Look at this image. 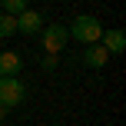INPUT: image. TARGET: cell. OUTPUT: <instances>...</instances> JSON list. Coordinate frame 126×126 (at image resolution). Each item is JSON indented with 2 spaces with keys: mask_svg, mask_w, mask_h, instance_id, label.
I'll list each match as a JSON object with an SVG mask.
<instances>
[{
  "mask_svg": "<svg viewBox=\"0 0 126 126\" xmlns=\"http://www.w3.org/2000/svg\"><path fill=\"white\" fill-rule=\"evenodd\" d=\"M10 33H17V17L13 13H3L0 17V37H10Z\"/></svg>",
  "mask_w": 126,
  "mask_h": 126,
  "instance_id": "obj_8",
  "label": "cell"
},
{
  "mask_svg": "<svg viewBox=\"0 0 126 126\" xmlns=\"http://www.w3.org/2000/svg\"><path fill=\"white\" fill-rule=\"evenodd\" d=\"M57 53H47V57H43V70H47V73H53V70H57Z\"/></svg>",
  "mask_w": 126,
  "mask_h": 126,
  "instance_id": "obj_10",
  "label": "cell"
},
{
  "mask_svg": "<svg viewBox=\"0 0 126 126\" xmlns=\"http://www.w3.org/2000/svg\"><path fill=\"white\" fill-rule=\"evenodd\" d=\"M66 33H70V37H76L80 43H100V37H103V23L93 17V13H80Z\"/></svg>",
  "mask_w": 126,
  "mask_h": 126,
  "instance_id": "obj_1",
  "label": "cell"
},
{
  "mask_svg": "<svg viewBox=\"0 0 126 126\" xmlns=\"http://www.w3.org/2000/svg\"><path fill=\"white\" fill-rule=\"evenodd\" d=\"M23 100H27V86L20 83V76H0V103L10 110L20 106Z\"/></svg>",
  "mask_w": 126,
  "mask_h": 126,
  "instance_id": "obj_2",
  "label": "cell"
},
{
  "mask_svg": "<svg viewBox=\"0 0 126 126\" xmlns=\"http://www.w3.org/2000/svg\"><path fill=\"white\" fill-rule=\"evenodd\" d=\"M0 7H3V13H13L17 17L20 10H27V0H0Z\"/></svg>",
  "mask_w": 126,
  "mask_h": 126,
  "instance_id": "obj_9",
  "label": "cell"
},
{
  "mask_svg": "<svg viewBox=\"0 0 126 126\" xmlns=\"http://www.w3.org/2000/svg\"><path fill=\"white\" fill-rule=\"evenodd\" d=\"M66 40H70L66 27H60V23L43 27V50H47V53H60L63 47H66Z\"/></svg>",
  "mask_w": 126,
  "mask_h": 126,
  "instance_id": "obj_3",
  "label": "cell"
},
{
  "mask_svg": "<svg viewBox=\"0 0 126 126\" xmlns=\"http://www.w3.org/2000/svg\"><path fill=\"white\" fill-rule=\"evenodd\" d=\"M106 60H110V53H106V47H103V43H90L86 53H83V63H86V66H93V70L106 66Z\"/></svg>",
  "mask_w": 126,
  "mask_h": 126,
  "instance_id": "obj_6",
  "label": "cell"
},
{
  "mask_svg": "<svg viewBox=\"0 0 126 126\" xmlns=\"http://www.w3.org/2000/svg\"><path fill=\"white\" fill-rule=\"evenodd\" d=\"M3 120H7V106L0 103V123H3Z\"/></svg>",
  "mask_w": 126,
  "mask_h": 126,
  "instance_id": "obj_11",
  "label": "cell"
},
{
  "mask_svg": "<svg viewBox=\"0 0 126 126\" xmlns=\"http://www.w3.org/2000/svg\"><path fill=\"white\" fill-rule=\"evenodd\" d=\"M17 30H20V33H37V30H43V17H40L37 10L27 7V10L17 13Z\"/></svg>",
  "mask_w": 126,
  "mask_h": 126,
  "instance_id": "obj_4",
  "label": "cell"
},
{
  "mask_svg": "<svg viewBox=\"0 0 126 126\" xmlns=\"http://www.w3.org/2000/svg\"><path fill=\"white\" fill-rule=\"evenodd\" d=\"M100 43L106 47V53H110V57H120V53L126 50V33H123V30H103Z\"/></svg>",
  "mask_w": 126,
  "mask_h": 126,
  "instance_id": "obj_5",
  "label": "cell"
},
{
  "mask_svg": "<svg viewBox=\"0 0 126 126\" xmlns=\"http://www.w3.org/2000/svg\"><path fill=\"white\" fill-rule=\"evenodd\" d=\"M20 70H23V60H20V53H13V50L0 53V76H17Z\"/></svg>",
  "mask_w": 126,
  "mask_h": 126,
  "instance_id": "obj_7",
  "label": "cell"
}]
</instances>
